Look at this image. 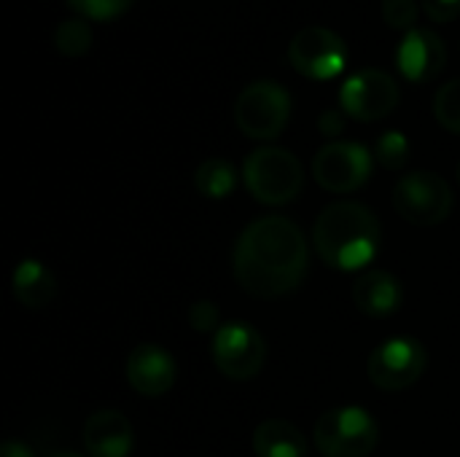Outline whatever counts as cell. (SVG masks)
<instances>
[{"label":"cell","mask_w":460,"mask_h":457,"mask_svg":"<svg viewBox=\"0 0 460 457\" xmlns=\"http://www.w3.org/2000/svg\"><path fill=\"white\" fill-rule=\"evenodd\" d=\"M458 183H460V170H458Z\"/></svg>","instance_id":"obj_29"},{"label":"cell","mask_w":460,"mask_h":457,"mask_svg":"<svg viewBox=\"0 0 460 457\" xmlns=\"http://www.w3.org/2000/svg\"><path fill=\"white\" fill-rule=\"evenodd\" d=\"M124 374L135 393H140L146 399H156V396H164L167 391H172V385L178 380V366H175V358L162 345L143 342L127 356Z\"/></svg>","instance_id":"obj_12"},{"label":"cell","mask_w":460,"mask_h":457,"mask_svg":"<svg viewBox=\"0 0 460 457\" xmlns=\"http://www.w3.org/2000/svg\"><path fill=\"white\" fill-rule=\"evenodd\" d=\"M132 444V423L116 409H100L84 426V447L89 457H127Z\"/></svg>","instance_id":"obj_14"},{"label":"cell","mask_w":460,"mask_h":457,"mask_svg":"<svg viewBox=\"0 0 460 457\" xmlns=\"http://www.w3.org/2000/svg\"><path fill=\"white\" fill-rule=\"evenodd\" d=\"M394 207L415 226H439L453 210V191L442 175L415 170L394 186Z\"/></svg>","instance_id":"obj_6"},{"label":"cell","mask_w":460,"mask_h":457,"mask_svg":"<svg viewBox=\"0 0 460 457\" xmlns=\"http://www.w3.org/2000/svg\"><path fill=\"white\" fill-rule=\"evenodd\" d=\"M353 302L358 312H364L367 318L383 321L399 312L404 302V288L396 280V275L383 269H369L353 283Z\"/></svg>","instance_id":"obj_15"},{"label":"cell","mask_w":460,"mask_h":457,"mask_svg":"<svg viewBox=\"0 0 460 457\" xmlns=\"http://www.w3.org/2000/svg\"><path fill=\"white\" fill-rule=\"evenodd\" d=\"M375 159L385 167V170H404V164L410 162V140L404 132L399 129H388L377 137L375 143Z\"/></svg>","instance_id":"obj_20"},{"label":"cell","mask_w":460,"mask_h":457,"mask_svg":"<svg viewBox=\"0 0 460 457\" xmlns=\"http://www.w3.org/2000/svg\"><path fill=\"white\" fill-rule=\"evenodd\" d=\"M313 439L323 457H369L380 444V428L367 409L337 407L315 420Z\"/></svg>","instance_id":"obj_4"},{"label":"cell","mask_w":460,"mask_h":457,"mask_svg":"<svg viewBox=\"0 0 460 457\" xmlns=\"http://www.w3.org/2000/svg\"><path fill=\"white\" fill-rule=\"evenodd\" d=\"M345 110H337V108H329V110H323L321 116H318V129H321V135H326V137H337V135H342L345 132Z\"/></svg>","instance_id":"obj_26"},{"label":"cell","mask_w":460,"mask_h":457,"mask_svg":"<svg viewBox=\"0 0 460 457\" xmlns=\"http://www.w3.org/2000/svg\"><path fill=\"white\" fill-rule=\"evenodd\" d=\"M189 326L199 334H216L221 329V312L213 302H194L189 307Z\"/></svg>","instance_id":"obj_24"},{"label":"cell","mask_w":460,"mask_h":457,"mask_svg":"<svg viewBox=\"0 0 460 457\" xmlns=\"http://www.w3.org/2000/svg\"><path fill=\"white\" fill-rule=\"evenodd\" d=\"M423 11L431 22L447 24L460 16V0H423Z\"/></svg>","instance_id":"obj_25"},{"label":"cell","mask_w":460,"mask_h":457,"mask_svg":"<svg viewBox=\"0 0 460 457\" xmlns=\"http://www.w3.org/2000/svg\"><path fill=\"white\" fill-rule=\"evenodd\" d=\"M399 100L402 92L394 75L377 67L353 73L340 89V105L356 121H380L396 110Z\"/></svg>","instance_id":"obj_11"},{"label":"cell","mask_w":460,"mask_h":457,"mask_svg":"<svg viewBox=\"0 0 460 457\" xmlns=\"http://www.w3.org/2000/svg\"><path fill=\"white\" fill-rule=\"evenodd\" d=\"M0 457H35V453H32L24 442L8 439V442L0 447Z\"/></svg>","instance_id":"obj_27"},{"label":"cell","mask_w":460,"mask_h":457,"mask_svg":"<svg viewBox=\"0 0 460 457\" xmlns=\"http://www.w3.org/2000/svg\"><path fill=\"white\" fill-rule=\"evenodd\" d=\"M434 116L447 129L460 135V78L447 81L434 97Z\"/></svg>","instance_id":"obj_21"},{"label":"cell","mask_w":460,"mask_h":457,"mask_svg":"<svg viewBox=\"0 0 460 457\" xmlns=\"http://www.w3.org/2000/svg\"><path fill=\"white\" fill-rule=\"evenodd\" d=\"M375 154L356 140L326 143L313 159L315 183L332 194H353L369 183Z\"/></svg>","instance_id":"obj_7"},{"label":"cell","mask_w":460,"mask_h":457,"mask_svg":"<svg viewBox=\"0 0 460 457\" xmlns=\"http://www.w3.org/2000/svg\"><path fill=\"white\" fill-rule=\"evenodd\" d=\"M135 0H67V5L81 16L92 22H113L121 13L132 8Z\"/></svg>","instance_id":"obj_22"},{"label":"cell","mask_w":460,"mask_h":457,"mask_svg":"<svg viewBox=\"0 0 460 457\" xmlns=\"http://www.w3.org/2000/svg\"><path fill=\"white\" fill-rule=\"evenodd\" d=\"M49 457H84V455H78V453H54V455H49Z\"/></svg>","instance_id":"obj_28"},{"label":"cell","mask_w":460,"mask_h":457,"mask_svg":"<svg viewBox=\"0 0 460 457\" xmlns=\"http://www.w3.org/2000/svg\"><path fill=\"white\" fill-rule=\"evenodd\" d=\"M264 361L267 342L251 323L232 321L213 334V364L224 377L234 382L253 380L264 369Z\"/></svg>","instance_id":"obj_8"},{"label":"cell","mask_w":460,"mask_h":457,"mask_svg":"<svg viewBox=\"0 0 460 457\" xmlns=\"http://www.w3.org/2000/svg\"><path fill=\"white\" fill-rule=\"evenodd\" d=\"M11 291L16 302L27 310H43L57 294V280L46 264L38 259H22L11 275Z\"/></svg>","instance_id":"obj_16"},{"label":"cell","mask_w":460,"mask_h":457,"mask_svg":"<svg viewBox=\"0 0 460 457\" xmlns=\"http://www.w3.org/2000/svg\"><path fill=\"white\" fill-rule=\"evenodd\" d=\"M445 65H447V46L437 32L426 27L407 30V35L396 48V67L407 81L426 83L437 78L445 70Z\"/></svg>","instance_id":"obj_13"},{"label":"cell","mask_w":460,"mask_h":457,"mask_svg":"<svg viewBox=\"0 0 460 457\" xmlns=\"http://www.w3.org/2000/svg\"><path fill=\"white\" fill-rule=\"evenodd\" d=\"M243 180L251 197L261 205H288L302 194V162L280 145H261L243 162Z\"/></svg>","instance_id":"obj_3"},{"label":"cell","mask_w":460,"mask_h":457,"mask_svg":"<svg viewBox=\"0 0 460 457\" xmlns=\"http://www.w3.org/2000/svg\"><path fill=\"white\" fill-rule=\"evenodd\" d=\"M234 277L256 299L294 294L310 267L305 232L283 215H264L248 224L234 245Z\"/></svg>","instance_id":"obj_1"},{"label":"cell","mask_w":460,"mask_h":457,"mask_svg":"<svg viewBox=\"0 0 460 457\" xmlns=\"http://www.w3.org/2000/svg\"><path fill=\"white\" fill-rule=\"evenodd\" d=\"M54 46L62 57H70V59L84 57L92 48V30H89L86 19L73 16V19L59 22L54 30Z\"/></svg>","instance_id":"obj_19"},{"label":"cell","mask_w":460,"mask_h":457,"mask_svg":"<svg viewBox=\"0 0 460 457\" xmlns=\"http://www.w3.org/2000/svg\"><path fill=\"white\" fill-rule=\"evenodd\" d=\"M288 59L296 73L310 81H332L348 65L345 40L329 27H305L288 46Z\"/></svg>","instance_id":"obj_10"},{"label":"cell","mask_w":460,"mask_h":457,"mask_svg":"<svg viewBox=\"0 0 460 457\" xmlns=\"http://www.w3.org/2000/svg\"><path fill=\"white\" fill-rule=\"evenodd\" d=\"M291 119V94L275 81L248 83L234 102V121L251 140H275Z\"/></svg>","instance_id":"obj_5"},{"label":"cell","mask_w":460,"mask_h":457,"mask_svg":"<svg viewBox=\"0 0 460 457\" xmlns=\"http://www.w3.org/2000/svg\"><path fill=\"white\" fill-rule=\"evenodd\" d=\"M383 19L394 30H412L418 19V3L415 0H383Z\"/></svg>","instance_id":"obj_23"},{"label":"cell","mask_w":460,"mask_h":457,"mask_svg":"<svg viewBox=\"0 0 460 457\" xmlns=\"http://www.w3.org/2000/svg\"><path fill=\"white\" fill-rule=\"evenodd\" d=\"M383 229L372 207L361 202L326 205L313 226V245L318 256L340 272L367 269L380 253Z\"/></svg>","instance_id":"obj_2"},{"label":"cell","mask_w":460,"mask_h":457,"mask_svg":"<svg viewBox=\"0 0 460 457\" xmlns=\"http://www.w3.org/2000/svg\"><path fill=\"white\" fill-rule=\"evenodd\" d=\"M256 457H307L302 431L288 420H267L253 431Z\"/></svg>","instance_id":"obj_17"},{"label":"cell","mask_w":460,"mask_h":457,"mask_svg":"<svg viewBox=\"0 0 460 457\" xmlns=\"http://www.w3.org/2000/svg\"><path fill=\"white\" fill-rule=\"evenodd\" d=\"M426 364L429 353L415 337H391L372 350L367 372L380 391L399 393L412 388L423 377Z\"/></svg>","instance_id":"obj_9"},{"label":"cell","mask_w":460,"mask_h":457,"mask_svg":"<svg viewBox=\"0 0 460 457\" xmlns=\"http://www.w3.org/2000/svg\"><path fill=\"white\" fill-rule=\"evenodd\" d=\"M194 186L208 199H226L237 186V167L229 159H205L194 172Z\"/></svg>","instance_id":"obj_18"}]
</instances>
